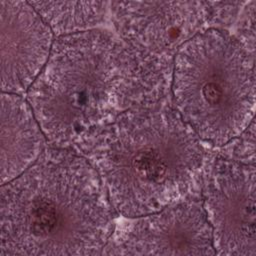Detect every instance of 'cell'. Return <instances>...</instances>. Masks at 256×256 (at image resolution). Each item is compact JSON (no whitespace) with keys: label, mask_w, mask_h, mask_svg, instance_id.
<instances>
[{"label":"cell","mask_w":256,"mask_h":256,"mask_svg":"<svg viewBox=\"0 0 256 256\" xmlns=\"http://www.w3.org/2000/svg\"><path fill=\"white\" fill-rule=\"evenodd\" d=\"M172 66L108 31L56 37L26 99L50 146L81 153L125 111L167 98Z\"/></svg>","instance_id":"obj_1"},{"label":"cell","mask_w":256,"mask_h":256,"mask_svg":"<svg viewBox=\"0 0 256 256\" xmlns=\"http://www.w3.org/2000/svg\"><path fill=\"white\" fill-rule=\"evenodd\" d=\"M255 165L218 155L203 179L202 207L215 254L256 255Z\"/></svg>","instance_id":"obj_5"},{"label":"cell","mask_w":256,"mask_h":256,"mask_svg":"<svg viewBox=\"0 0 256 256\" xmlns=\"http://www.w3.org/2000/svg\"><path fill=\"white\" fill-rule=\"evenodd\" d=\"M0 256L102 254L115 212L82 154L53 146L1 185Z\"/></svg>","instance_id":"obj_2"},{"label":"cell","mask_w":256,"mask_h":256,"mask_svg":"<svg viewBox=\"0 0 256 256\" xmlns=\"http://www.w3.org/2000/svg\"><path fill=\"white\" fill-rule=\"evenodd\" d=\"M1 185L30 168L46 148V137L22 95L1 94Z\"/></svg>","instance_id":"obj_9"},{"label":"cell","mask_w":256,"mask_h":256,"mask_svg":"<svg viewBox=\"0 0 256 256\" xmlns=\"http://www.w3.org/2000/svg\"><path fill=\"white\" fill-rule=\"evenodd\" d=\"M109 5L120 38L169 61L186 41L210 28L208 1H113Z\"/></svg>","instance_id":"obj_7"},{"label":"cell","mask_w":256,"mask_h":256,"mask_svg":"<svg viewBox=\"0 0 256 256\" xmlns=\"http://www.w3.org/2000/svg\"><path fill=\"white\" fill-rule=\"evenodd\" d=\"M80 154L129 218L192 199L208 166L202 141L167 98L125 111Z\"/></svg>","instance_id":"obj_3"},{"label":"cell","mask_w":256,"mask_h":256,"mask_svg":"<svg viewBox=\"0 0 256 256\" xmlns=\"http://www.w3.org/2000/svg\"><path fill=\"white\" fill-rule=\"evenodd\" d=\"M29 3L56 37L96 29L103 21L109 5L108 2L103 1H32Z\"/></svg>","instance_id":"obj_10"},{"label":"cell","mask_w":256,"mask_h":256,"mask_svg":"<svg viewBox=\"0 0 256 256\" xmlns=\"http://www.w3.org/2000/svg\"><path fill=\"white\" fill-rule=\"evenodd\" d=\"M255 8L256 2H246L239 14L236 39L252 55L255 51Z\"/></svg>","instance_id":"obj_11"},{"label":"cell","mask_w":256,"mask_h":256,"mask_svg":"<svg viewBox=\"0 0 256 256\" xmlns=\"http://www.w3.org/2000/svg\"><path fill=\"white\" fill-rule=\"evenodd\" d=\"M235 139L232 155L229 156L245 164L255 165V122L254 119Z\"/></svg>","instance_id":"obj_12"},{"label":"cell","mask_w":256,"mask_h":256,"mask_svg":"<svg viewBox=\"0 0 256 256\" xmlns=\"http://www.w3.org/2000/svg\"><path fill=\"white\" fill-rule=\"evenodd\" d=\"M225 29L207 28L186 41L173 59V106L199 139L221 147L254 119L255 62Z\"/></svg>","instance_id":"obj_4"},{"label":"cell","mask_w":256,"mask_h":256,"mask_svg":"<svg viewBox=\"0 0 256 256\" xmlns=\"http://www.w3.org/2000/svg\"><path fill=\"white\" fill-rule=\"evenodd\" d=\"M53 41L52 31L29 2L0 1L3 93H27L44 68Z\"/></svg>","instance_id":"obj_8"},{"label":"cell","mask_w":256,"mask_h":256,"mask_svg":"<svg viewBox=\"0 0 256 256\" xmlns=\"http://www.w3.org/2000/svg\"><path fill=\"white\" fill-rule=\"evenodd\" d=\"M102 253L214 255L215 250L202 203L189 199L148 215L124 217Z\"/></svg>","instance_id":"obj_6"}]
</instances>
